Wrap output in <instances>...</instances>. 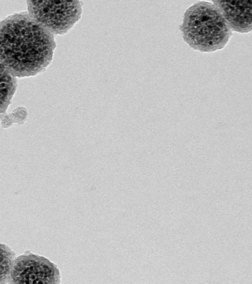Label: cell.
<instances>
[{
  "label": "cell",
  "instance_id": "1",
  "mask_svg": "<svg viewBox=\"0 0 252 284\" xmlns=\"http://www.w3.org/2000/svg\"><path fill=\"white\" fill-rule=\"evenodd\" d=\"M54 36L26 12L0 22V61L15 77L33 76L51 63Z\"/></svg>",
  "mask_w": 252,
  "mask_h": 284
},
{
  "label": "cell",
  "instance_id": "2",
  "mask_svg": "<svg viewBox=\"0 0 252 284\" xmlns=\"http://www.w3.org/2000/svg\"><path fill=\"white\" fill-rule=\"evenodd\" d=\"M179 29L185 42L201 53L223 49L233 35L218 8L207 1H197L188 7Z\"/></svg>",
  "mask_w": 252,
  "mask_h": 284
},
{
  "label": "cell",
  "instance_id": "3",
  "mask_svg": "<svg viewBox=\"0 0 252 284\" xmlns=\"http://www.w3.org/2000/svg\"><path fill=\"white\" fill-rule=\"evenodd\" d=\"M28 13L39 25L54 35L67 33L80 20V0L27 1Z\"/></svg>",
  "mask_w": 252,
  "mask_h": 284
},
{
  "label": "cell",
  "instance_id": "4",
  "mask_svg": "<svg viewBox=\"0 0 252 284\" xmlns=\"http://www.w3.org/2000/svg\"><path fill=\"white\" fill-rule=\"evenodd\" d=\"M57 266L44 256L32 252L16 257L8 284L60 283Z\"/></svg>",
  "mask_w": 252,
  "mask_h": 284
},
{
  "label": "cell",
  "instance_id": "5",
  "mask_svg": "<svg viewBox=\"0 0 252 284\" xmlns=\"http://www.w3.org/2000/svg\"><path fill=\"white\" fill-rule=\"evenodd\" d=\"M231 31L248 34L252 30L251 0H212Z\"/></svg>",
  "mask_w": 252,
  "mask_h": 284
},
{
  "label": "cell",
  "instance_id": "6",
  "mask_svg": "<svg viewBox=\"0 0 252 284\" xmlns=\"http://www.w3.org/2000/svg\"><path fill=\"white\" fill-rule=\"evenodd\" d=\"M17 86V80L0 61V113L4 112Z\"/></svg>",
  "mask_w": 252,
  "mask_h": 284
},
{
  "label": "cell",
  "instance_id": "7",
  "mask_svg": "<svg viewBox=\"0 0 252 284\" xmlns=\"http://www.w3.org/2000/svg\"><path fill=\"white\" fill-rule=\"evenodd\" d=\"M15 258V252L8 246L0 243V284H8Z\"/></svg>",
  "mask_w": 252,
  "mask_h": 284
}]
</instances>
